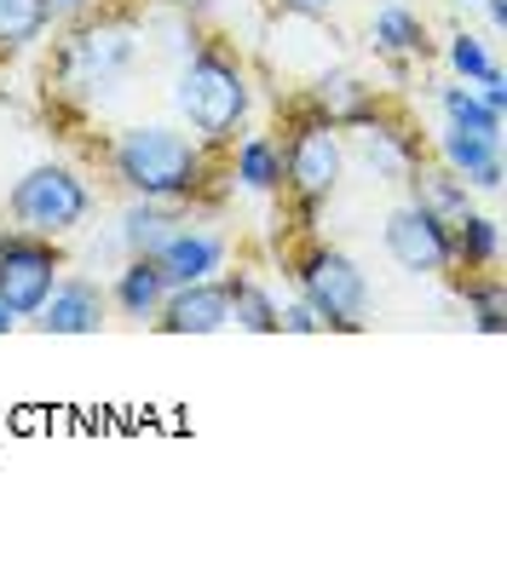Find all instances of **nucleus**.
I'll return each instance as SVG.
<instances>
[{
    "instance_id": "1",
    "label": "nucleus",
    "mask_w": 507,
    "mask_h": 564,
    "mask_svg": "<svg viewBox=\"0 0 507 564\" xmlns=\"http://www.w3.org/2000/svg\"><path fill=\"white\" fill-rule=\"evenodd\" d=\"M110 173L127 196L196 202L208 185V144L173 121H133L110 139Z\"/></svg>"
},
{
    "instance_id": "2",
    "label": "nucleus",
    "mask_w": 507,
    "mask_h": 564,
    "mask_svg": "<svg viewBox=\"0 0 507 564\" xmlns=\"http://www.w3.org/2000/svg\"><path fill=\"white\" fill-rule=\"evenodd\" d=\"M173 110H180L185 133L202 139L208 150L231 144L254 110V82H248L242 58L225 53V46H196L180 64V82H173Z\"/></svg>"
},
{
    "instance_id": "3",
    "label": "nucleus",
    "mask_w": 507,
    "mask_h": 564,
    "mask_svg": "<svg viewBox=\"0 0 507 564\" xmlns=\"http://www.w3.org/2000/svg\"><path fill=\"white\" fill-rule=\"evenodd\" d=\"M139 58H144V35L133 23L127 18H93V23H75L58 41L53 75H58L64 93L87 98V105H110L116 93H127Z\"/></svg>"
},
{
    "instance_id": "4",
    "label": "nucleus",
    "mask_w": 507,
    "mask_h": 564,
    "mask_svg": "<svg viewBox=\"0 0 507 564\" xmlns=\"http://www.w3.org/2000/svg\"><path fill=\"white\" fill-rule=\"evenodd\" d=\"M7 219L18 230H30V237H75L87 219H93V185L75 167L64 162H35L30 173L12 178L7 191Z\"/></svg>"
},
{
    "instance_id": "5",
    "label": "nucleus",
    "mask_w": 507,
    "mask_h": 564,
    "mask_svg": "<svg viewBox=\"0 0 507 564\" xmlns=\"http://www.w3.org/2000/svg\"><path fill=\"white\" fill-rule=\"evenodd\" d=\"M294 282H300V300L323 317V335H328V328L358 335V328L369 323L375 294H369V276H364V265L352 260V253L317 242V248H306L294 260Z\"/></svg>"
},
{
    "instance_id": "6",
    "label": "nucleus",
    "mask_w": 507,
    "mask_h": 564,
    "mask_svg": "<svg viewBox=\"0 0 507 564\" xmlns=\"http://www.w3.org/2000/svg\"><path fill=\"white\" fill-rule=\"evenodd\" d=\"M341 173H346V139L335 121H323L317 110H306L289 139H283V191H294V202L306 214H317L328 196L341 191Z\"/></svg>"
},
{
    "instance_id": "7",
    "label": "nucleus",
    "mask_w": 507,
    "mask_h": 564,
    "mask_svg": "<svg viewBox=\"0 0 507 564\" xmlns=\"http://www.w3.org/2000/svg\"><path fill=\"white\" fill-rule=\"evenodd\" d=\"M69 271L64 248L53 237H30V230H0V305L23 323L41 312V300L53 294V282Z\"/></svg>"
},
{
    "instance_id": "8",
    "label": "nucleus",
    "mask_w": 507,
    "mask_h": 564,
    "mask_svg": "<svg viewBox=\"0 0 507 564\" xmlns=\"http://www.w3.org/2000/svg\"><path fill=\"white\" fill-rule=\"evenodd\" d=\"M380 248H387V260L403 271V276H444L455 260H450V225L421 208V202H398L380 225Z\"/></svg>"
},
{
    "instance_id": "9",
    "label": "nucleus",
    "mask_w": 507,
    "mask_h": 564,
    "mask_svg": "<svg viewBox=\"0 0 507 564\" xmlns=\"http://www.w3.org/2000/svg\"><path fill=\"white\" fill-rule=\"evenodd\" d=\"M105 323H110V294L98 276L82 271H64L53 294L41 300V312L30 317V328H41V335H98Z\"/></svg>"
},
{
    "instance_id": "10",
    "label": "nucleus",
    "mask_w": 507,
    "mask_h": 564,
    "mask_svg": "<svg viewBox=\"0 0 507 564\" xmlns=\"http://www.w3.org/2000/svg\"><path fill=\"white\" fill-rule=\"evenodd\" d=\"M150 323L162 335H219V328H231V282L202 276V282H185V289H168L162 312Z\"/></svg>"
},
{
    "instance_id": "11",
    "label": "nucleus",
    "mask_w": 507,
    "mask_h": 564,
    "mask_svg": "<svg viewBox=\"0 0 507 564\" xmlns=\"http://www.w3.org/2000/svg\"><path fill=\"white\" fill-rule=\"evenodd\" d=\"M225 253H231V242H225L219 230L185 219V225L157 248V265H162V276H168V289H185V282L219 276V271H225Z\"/></svg>"
},
{
    "instance_id": "12",
    "label": "nucleus",
    "mask_w": 507,
    "mask_h": 564,
    "mask_svg": "<svg viewBox=\"0 0 507 564\" xmlns=\"http://www.w3.org/2000/svg\"><path fill=\"white\" fill-rule=\"evenodd\" d=\"M346 133H352V150L369 162V173L380 178V185H410V173L421 167V144L403 133V127H392V121L369 116L358 127H346Z\"/></svg>"
},
{
    "instance_id": "13",
    "label": "nucleus",
    "mask_w": 507,
    "mask_h": 564,
    "mask_svg": "<svg viewBox=\"0 0 507 564\" xmlns=\"http://www.w3.org/2000/svg\"><path fill=\"white\" fill-rule=\"evenodd\" d=\"M439 167H450L467 191H485V196H496L501 178H507V167H501V139L462 133V127H444V133H439Z\"/></svg>"
},
{
    "instance_id": "14",
    "label": "nucleus",
    "mask_w": 507,
    "mask_h": 564,
    "mask_svg": "<svg viewBox=\"0 0 507 564\" xmlns=\"http://www.w3.org/2000/svg\"><path fill=\"white\" fill-rule=\"evenodd\" d=\"M185 225V202H150V196H133L116 219V248L121 260L127 253H150L157 260V248L173 237V230Z\"/></svg>"
},
{
    "instance_id": "15",
    "label": "nucleus",
    "mask_w": 507,
    "mask_h": 564,
    "mask_svg": "<svg viewBox=\"0 0 507 564\" xmlns=\"http://www.w3.org/2000/svg\"><path fill=\"white\" fill-rule=\"evenodd\" d=\"M369 46H375V58H392V64H427V53H433L421 12H410L403 0H380V7H375Z\"/></svg>"
},
{
    "instance_id": "16",
    "label": "nucleus",
    "mask_w": 507,
    "mask_h": 564,
    "mask_svg": "<svg viewBox=\"0 0 507 564\" xmlns=\"http://www.w3.org/2000/svg\"><path fill=\"white\" fill-rule=\"evenodd\" d=\"M105 294H110V305H116L121 317L150 323V317L162 312V300H168V276H162V265L150 260V253H127Z\"/></svg>"
},
{
    "instance_id": "17",
    "label": "nucleus",
    "mask_w": 507,
    "mask_h": 564,
    "mask_svg": "<svg viewBox=\"0 0 507 564\" xmlns=\"http://www.w3.org/2000/svg\"><path fill=\"white\" fill-rule=\"evenodd\" d=\"M312 110H317L323 121H335L341 133H346V127H358V121H369V116H380L375 87H364L352 69H328V75H317V87H312Z\"/></svg>"
},
{
    "instance_id": "18",
    "label": "nucleus",
    "mask_w": 507,
    "mask_h": 564,
    "mask_svg": "<svg viewBox=\"0 0 507 564\" xmlns=\"http://www.w3.org/2000/svg\"><path fill=\"white\" fill-rule=\"evenodd\" d=\"M231 185H242L248 196H277L283 191V139L248 133L231 150Z\"/></svg>"
},
{
    "instance_id": "19",
    "label": "nucleus",
    "mask_w": 507,
    "mask_h": 564,
    "mask_svg": "<svg viewBox=\"0 0 507 564\" xmlns=\"http://www.w3.org/2000/svg\"><path fill=\"white\" fill-rule=\"evenodd\" d=\"M450 260L462 271H496V260H501V225L490 214H462L450 225Z\"/></svg>"
},
{
    "instance_id": "20",
    "label": "nucleus",
    "mask_w": 507,
    "mask_h": 564,
    "mask_svg": "<svg viewBox=\"0 0 507 564\" xmlns=\"http://www.w3.org/2000/svg\"><path fill=\"white\" fill-rule=\"evenodd\" d=\"M410 196L421 202V208H433L444 225H455L462 214H473V191H467L450 167H427V162H421V167L410 173Z\"/></svg>"
},
{
    "instance_id": "21",
    "label": "nucleus",
    "mask_w": 507,
    "mask_h": 564,
    "mask_svg": "<svg viewBox=\"0 0 507 564\" xmlns=\"http://www.w3.org/2000/svg\"><path fill=\"white\" fill-rule=\"evenodd\" d=\"M439 116H444V127H462V133L501 139V110H490L485 98H478V87H467V82L439 87Z\"/></svg>"
},
{
    "instance_id": "22",
    "label": "nucleus",
    "mask_w": 507,
    "mask_h": 564,
    "mask_svg": "<svg viewBox=\"0 0 507 564\" xmlns=\"http://www.w3.org/2000/svg\"><path fill=\"white\" fill-rule=\"evenodd\" d=\"M53 0H0V53H23L53 30Z\"/></svg>"
},
{
    "instance_id": "23",
    "label": "nucleus",
    "mask_w": 507,
    "mask_h": 564,
    "mask_svg": "<svg viewBox=\"0 0 507 564\" xmlns=\"http://www.w3.org/2000/svg\"><path fill=\"white\" fill-rule=\"evenodd\" d=\"M225 282H231V323L248 328V335H277V300H271V289H260V282L242 276V271H225Z\"/></svg>"
},
{
    "instance_id": "24",
    "label": "nucleus",
    "mask_w": 507,
    "mask_h": 564,
    "mask_svg": "<svg viewBox=\"0 0 507 564\" xmlns=\"http://www.w3.org/2000/svg\"><path fill=\"white\" fill-rule=\"evenodd\" d=\"M462 300H467V312H473V328L478 335H501L507 328V305H501V276H490V271H467V282H462Z\"/></svg>"
},
{
    "instance_id": "25",
    "label": "nucleus",
    "mask_w": 507,
    "mask_h": 564,
    "mask_svg": "<svg viewBox=\"0 0 507 564\" xmlns=\"http://www.w3.org/2000/svg\"><path fill=\"white\" fill-rule=\"evenodd\" d=\"M444 64H450V75H455V82L478 87V82H485V75L496 69V53H490V41H485V35H473V30H455V35L444 41Z\"/></svg>"
},
{
    "instance_id": "26",
    "label": "nucleus",
    "mask_w": 507,
    "mask_h": 564,
    "mask_svg": "<svg viewBox=\"0 0 507 564\" xmlns=\"http://www.w3.org/2000/svg\"><path fill=\"white\" fill-rule=\"evenodd\" d=\"M277 335H323V317L294 294L289 305H277Z\"/></svg>"
},
{
    "instance_id": "27",
    "label": "nucleus",
    "mask_w": 507,
    "mask_h": 564,
    "mask_svg": "<svg viewBox=\"0 0 507 564\" xmlns=\"http://www.w3.org/2000/svg\"><path fill=\"white\" fill-rule=\"evenodd\" d=\"M478 98H485L490 110H501V116H507V75H501V64L485 75V82H478Z\"/></svg>"
},
{
    "instance_id": "28",
    "label": "nucleus",
    "mask_w": 507,
    "mask_h": 564,
    "mask_svg": "<svg viewBox=\"0 0 507 564\" xmlns=\"http://www.w3.org/2000/svg\"><path fill=\"white\" fill-rule=\"evenodd\" d=\"M485 7V23H490V35H501L507 30V0H478Z\"/></svg>"
},
{
    "instance_id": "29",
    "label": "nucleus",
    "mask_w": 507,
    "mask_h": 564,
    "mask_svg": "<svg viewBox=\"0 0 507 564\" xmlns=\"http://www.w3.org/2000/svg\"><path fill=\"white\" fill-rule=\"evenodd\" d=\"M283 7H289V12H306V18H323L335 0H283Z\"/></svg>"
},
{
    "instance_id": "30",
    "label": "nucleus",
    "mask_w": 507,
    "mask_h": 564,
    "mask_svg": "<svg viewBox=\"0 0 507 564\" xmlns=\"http://www.w3.org/2000/svg\"><path fill=\"white\" fill-rule=\"evenodd\" d=\"M93 7H98V0H53V12H64V18H82Z\"/></svg>"
},
{
    "instance_id": "31",
    "label": "nucleus",
    "mask_w": 507,
    "mask_h": 564,
    "mask_svg": "<svg viewBox=\"0 0 507 564\" xmlns=\"http://www.w3.org/2000/svg\"><path fill=\"white\" fill-rule=\"evenodd\" d=\"M12 328H18V317L7 312V305H0V335H12Z\"/></svg>"
},
{
    "instance_id": "32",
    "label": "nucleus",
    "mask_w": 507,
    "mask_h": 564,
    "mask_svg": "<svg viewBox=\"0 0 507 564\" xmlns=\"http://www.w3.org/2000/svg\"><path fill=\"white\" fill-rule=\"evenodd\" d=\"M462 7H478V0H462Z\"/></svg>"
}]
</instances>
